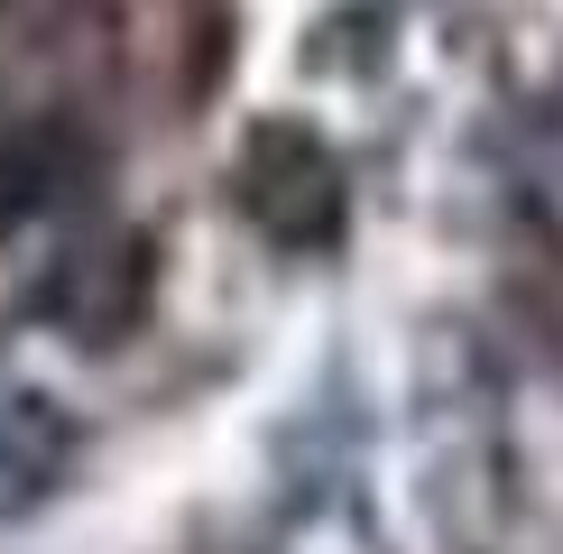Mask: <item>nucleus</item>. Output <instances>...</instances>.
<instances>
[{
	"label": "nucleus",
	"instance_id": "f257e3e1",
	"mask_svg": "<svg viewBox=\"0 0 563 554\" xmlns=\"http://www.w3.org/2000/svg\"><path fill=\"white\" fill-rule=\"evenodd\" d=\"M231 195L277 250H305V259L351 231V167L314 121H260L231 157Z\"/></svg>",
	"mask_w": 563,
	"mask_h": 554
},
{
	"label": "nucleus",
	"instance_id": "f03ea898",
	"mask_svg": "<svg viewBox=\"0 0 563 554\" xmlns=\"http://www.w3.org/2000/svg\"><path fill=\"white\" fill-rule=\"evenodd\" d=\"M111 138L92 130V111H29L0 121V231L19 222H65L102 195Z\"/></svg>",
	"mask_w": 563,
	"mask_h": 554
},
{
	"label": "nucleus",
	"instance_id": "7ed1b4c3",
	"mask_svg": "<svg viewBox=\"0 0 563 554\" xmlns=\"http://www.w3.org/2000/svg\"><path fill=\"white\" fill-rule=\"evenodd\" d=\"M148 296H157V250H148V231H102V241L65 250V259L46 268L37 306H46V323H56L65 342L111 352V342L148 314Z\"/></svg>",
	"mask_w": 563,
	"mask_h": 554
},
{
	"label": "nucleus",
	"instance_id": "20e7f679",
	"mask_svg": "<svg viewBox=\"0 0 563 554\" xmlns=\"http://www.w3.org/2000/svg\"><path fill=\"white\" fill-rule=\"evenodd\" d=\"M84 425L46 388H0V518H29L65 490Z\"/></svg>",
	"mask_w": 563,
	"mask_h": 554
}]
</instances>
